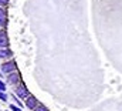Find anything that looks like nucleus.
<instances>
[{
  "label": "nucleus",
  "instance_id": "1",
  "mask_svg": "<svg viewBox=\"0 0 122 111\" xmlns=\"http://www.w3.org/2000/svg\"><path fill=\"white\" fill-rule=\"evenodd\" d=\"M16 61L14 60H11V61H7V63H4V64H1V71L3 73H6V74H10V73H14L16 71Z\"/></svg>",
  "mask_w": 122,
  "mask_h": 111
},
{
  "label": "nucleus",
  "instance_id": "2",
  "mask_svg": "<svg viewBox=\"0 0 122 111\" xmlns=\"http://www.w3.org/2000/svg\"><path fill=\"white\" fill-rule=\"evenodd\" d=\"M16 94L19 95V98H29L30 97V94H29V90H27V87L24 85V84H19V87H17V90H16Z\"/></svg>",
  "mask_w": 122,
  "mask_h": 111
},
{
  "label": "nucleus",
  "instance_id": "3",
  "mask_svg": "<svg viewBox=\"0 0 122 111\" xmlns=\"http://www.w3.org/2000/svg\"><path fill=\"white\" fill-rule=\"evenodd\" d=\"M9 46V39L4 30H0V49H7Z\"/></svg>",
  "mask_w": 122,
  "mask_h": 111
},
{
  "label": "nucleus",
  "instance_id": "4",
  "mask_svg": "<svg viewBox=\"0 0 122 111\" xmlns=\"http://www.w3.org/2000/svg\"><path fill=\"white\" fill-rule=\"evenodd\" d=\"M19 80H20V73H17V71H14V73H10V74L7 76V81H9L10 84L19 83Z\"/></svg>",
  "mask_w": 122,
  "mask_h": 111
},
{
  "label": "nucleus",
  "instance_id": "5",
  "mask_svg": "<svg viewBox=\"0 0 122 111\" xmlns=\"http://www.w3.org/2000/svg\"><path fill=\"white\" fill-rule=\"evenodd\" d=\"M26 105H27L30 110H34V108L38 105V103H37V98H34L33 95H30V97L26 100Z\"/></svg>",
  "mask_w": 122,
  "mask_h": 111
},
{
  "label": "nucleus",
  "instance_id": "6",
  "mask_svg": "<svg viewBox=\"0 0 122 111\" xmlns=\"http://www.w3.org/2000/svg\"><path fill=\"white\" fill-rule=\"evenodd\" d=\"M13 56V51L10 49H0V57H10Z\"/></svg>",
  "mask_w": 122,
  "mask_h": 111
},
{
  "label": "nucleus",
  "instance_id": "7",
  "mask_svg": "<svg viewBox=\"0 0 122 111\" xmlns=\"http://www.w3.org/2000/svg\"><path fill=\"white\" fill-rule=\"evenodd\" d=\"M0 24L1 26H6V13L0 9Z\"/></svg>",
  "mask_w": 122,
  "mask_h": 111
},
{
  "label": "nucleus",
  "instance_id": "8",
  "mask_svg": "<svg viewBox=\"0 0 122 111\" xmlns=\"http://www.w3.org/2000/svg\"><path fill=\"white\" fill-rule=\"evenodd\" d=\"M34 111H48V110H47L44 105H37V107L34 108Z\"/></svg>",
  "mask_w": 122,
  "mask_h": 111
},
{
  "label": "nucleus",
  "instance_id": "9",
  "mask_svg": "<svg viewBox=\"0 0 122 111\" xmlns=\"http://www.w3.org/2000/svg\"><path fill=\"white\" fill-rule=\"evenodd\" d=\"M0 100H3V101H6V100H7V95H6L4 93H1V91H0Z\"/></svg>",
  "mask_w": 122,
  "mask_h": 111
},
{
  "label": "nucleus",
  "instance_id": "10",
  "mask_svg": "<svg viewBox=\"0 0 122 111\" xmlns=\"http://www.w3.org/2000/svg\"><path fill=\"white\" fill-rule=\"evenodd\" d=\"M4 90H6V85H4V83H3V81H0V91L3 93Z\"/></svg>",
  "mask_w": 122,
  "mask_h": 111
},
{
  "label": "nucleus",
  "instance_id": "11",
  "mask_svg": "<svg viewBox=\"0 0 122 111\" xmlns=\"http://www.w3.org/2000/svg\"><path fill=\"white\" fill-rule=\"evenodd\" d=\"M10 108H11L13 111H21L20 110V107H16V105H10Z\"/></svg>",
  "mask_w": 122,
  "mask_h": 111
},
{
  "label": "nucleus",
  "instance_id": "12",
  "mask_svg": "<svg viewBox=\"0 0 122 111\" xmlns=\"http://www.w3.org/2000/svg\"><path fill=\"white\" fill-rule=\"evenodd\" d=\"M6 4H7L6 0H0V6H6Z\"/></svg>",
  "mask_w": 122,
  "mask_h": 111
}]
</instances>
